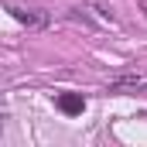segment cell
<instances>
[{"label":"cell","instance_id":"obj_2","mask_svg":"<svg viewBox=\"0 0 147 147\" xmlns=\"http://www.w3.org/2000/svg\"><path fill=\"white\" fill-rule=\"evenodd\" d=\"M58 110L69 113V116H75V113L86 110V99H82L79 92H62V96H58Z\"/></svg>","mask_w":147,"mask_h":147},{"label":"cell","instance_id":"obj_1","mask_svg":"<svg viewBox=\"0 0 147 147\" xmlns=\"http://www.w3.org/2000/svg\"><path fill=\"white\" fill-rule=\"evenodd\" d=\"M7 10H10V17H17L28 28H45L48 24V14L45 10H24V7H14V3H7Z\"/></svg>","mask_w":147,"mask_h":147}]
</instances>
